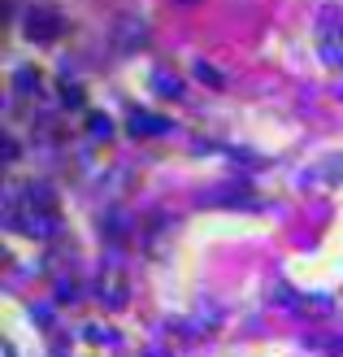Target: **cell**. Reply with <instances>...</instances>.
<instances>
[{
  "label": "cell",
  "mask_w": 343,
  "mask_h": 357,
  "mask_svg": "<svg viewBox=\"0 0 343 357\" xmlns=\"http://www.w3.org/2000/svg\"><path fill=\"white\" fill-rule=\"evenodd\" d=\"M5 222L17 227L22 236L48 240V236H57L61 213H57V201H52V192L44 183H31L26 196H17V188H9V196H5Z\"/></svg>",
  "instance_id": "obj_1"
},
{
  "label": "cell",
  "mask_w": 343,
  "mask_h": 357,
  "mask_svg": "<svg viewBox=\"0 0 343 357\" xmlns=\"http://www.w3.org/2000/svg\"><path fill=\"white\" fill-rule=\"evenodd\" d=\"M22 31H26V40L48 44V40H57V35H61V17L52 13V9H31L26 22H22Z\"/></svg>",
  "instance_id": "obj_2"
},
{
  "label": "cell",
  "mask_w": 343,
  "mask_h": 357,
  "mask_svg": "<svg viewBox=\"0 0 343 357\" xmlns=\"http://www.w3.org/2000/svg\"><path fill=\"white\" fill-rule=\"evenodd\" d=\"M96 292H100V305H109V310H122V305H126V296H131V283H126V275L118 271V266H109V271L100 275Z\"/></svg>",
  "instance_id": "obj_3"
},
{
  "label": "cell",
  "mask_w": 343,
  "mask_h": 357,
  "mask_svg": "<svg viewBox=\"0 0 343 357\" xmlns=\"http://www.w3.org/2000/svg\"><path fill=\"white\" fill-rule=\"evenodd\" d=\"M143 40H148V26H143L135 13H122L118 26H113V48L118 52H139Z\"/></svg>",
  "instance_id": "obj_4"
},
{
  "label": "cell",
  "mask_w": 343,
  "mask_h": 357,
  "mask_svg": "<svg viewBox=\"0 0 343 357\" xmlns=\"http://www.w3.org/2000/svg\"><path fill=\"white\" fill-rule=\"evenodd\" d=\"M170 122L157 118V114H143V109H131V135H166Z\"/></svg>",
  "instance_id": "obj_5"
},
{
  "label": "cell",
  "mask_w": 343,
  "mask_h": 357,
  "mask_svg": "<svg viewBox=\"0 0 343 357\" xmlns=\"http://www.w3.org/2000/svg\"><path fill=\"white\" fill-rule=\"evenodd\" d=\"M13 83H17V92H22V96H31V92H40V87H44V75L35 66H22V70H13Z\"/></svg>",
  "instance_id": "obj_6"
},
{
  "label": "cell",
  "mask_w": 343,
  "mask_h": 357,
  "mask_svg": "<svg viewBox=\"0 0 343 357\" xmlns=\"http://www.w3.org/2000/svg\"><path fill=\"white\" fill-rule=\"evenodd\" d=\"M152 87H157L161 96H178V92H183L178 75H170V70H152Z\"/></svg>",
  "instance_id": "obj_7"
},
{
  "label": "cell",
  "mask_w": 343,
  "mask_h": 357,
  "mask_svg": "<svg viewBox=\"0 0 343 357\" xmlns=\"http://www.w3.org/2000/svg\"><path fill=\"white\" fill-rule=\"evenodd\" d=\"M296 310H300V314H330L335 305H330V301H326V296H321V292H313L309 301H300V305H296Z\"/></svg>",
  "instance_id": "obj_8"
},
{
  "label": "cell",
  "mask_w": 343,
  "mask_h": 357,
  "mask_svg": "<svg viewBox=\"0 0 343 357\" xmlns=\"http://www.w3.org/2000/svg\"><path fill=\"white\" fill-rule=\"evenodd\" d=\"M83 335L92 344H118V331H109V327H83Z\"/></svg>",
  "instance_id": "obj_9"
},
{
  "label": "cell",
  "mask_w": 343,
  "mask_h": 357,
  "mask_svg": "<svg viewBox=\"0 0 343 357\" xmlns=\"http://www.w3.org/2000/svg\"><path fill=\"white\" fill-rule=\"evenodd\" d=\"M109 131H113V127H109V118H100V114H96V118H92V135H104V139H109Z\"/></svg>",
  "instance_id": "obj_10"
},
{
  "label": "cell",
  "mask_w": 343,
  "mask_h": 357,
  "mask_svg": "<svg viewBox=\"0 0 343 357\" xmlns=\"http://www.w3.org/2000/svg\"><path fill=\"white\" fill-rule=\"evenodd\" d=\"M196 75H200L205 83H222V75H218V70H213V66H196Z\"/></svg>",
  "instance_id": "obj_11"
},
{
  "label": "cell",
  "mask_w": 343,
  "mask_h": 357,
  "mask_svg": "<svg viewBox=\"0 0 343 357\" xmlns=\"http://www.w3.org/2000/svg\"><path fill=\"white\" fill-rule=\"evenodd\" d=\"M183 5H196V0H183Z\"/></svg>",
  "instance_id": "obj_12"
}]
</instances>
